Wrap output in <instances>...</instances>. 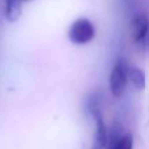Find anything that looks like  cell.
I'll list each match as a JSON object with an SVG mask.
<instances>
[{
	"label": "cell",
	"instance_id": "obj_1",
	"mask_svg": "<svg viewBox=\"0 0 149 149\" xmlns=\"http://www.w3.org/2000/svg\"><path fill=\"white\" fill-rule=\"evenodd\" d=\"M95 36L94 25L88 18H79L71 25L68 37L70 41L74 45H85L89 43Z\"/></svg>",
	"mask_w": 149,
	"mask_h": 149
},
{
	"label": "cell",
	"instance_id": "obj_2",
	"mask_svg": "<svg viewBox=\"0 0 149 149\" xmlns=\"http://www.w3.org/2000/svg\"><path fill=\"white\" fill-rule=\"evenodd\" d=\"M127 81H128V65L124 62L119 60L111 70L110 79H109L111 94L115 98H119L123 95L124 90H126Z\"/></svg>",
	"mask_w": 149,
	"mask_h": 149
},
{
	"label": "cell",
	"instance_id": "obj_3",
	"mask_svg": "<svg viewBox=\"0 0 149 149\" xmlns=\"http://www.w3.org/2000/svg\"><path fill=\"white\" fill-rule=\"evenodd\" d=\"M93 118L95 120V132H94V149H102L107 144V130L103 122L102 114L100 110H93Z\"/></svg>",
	"mask_w": 149,
	"mask_h": 149
},
{
	"label": "cell",
	"instance_id": "obj_4",
	"mask_svg": "<svg viewBox=\"0 0 149 149\" xmlns=\"http://www.w3.org/2000/svg\"><path fill=\"white\" fill-rule=\"evenodd\" d=\"M132 28V37L136 42H140L143 39H145V37L148 36L149 31V20L147 16L139 15L134 18L131 24Z\"/></svg>",
	"mask_w": 149,
	"mask_h": 149
},
{
	"label": "cell",
	"instance_id": "obj_5",
	"mask_svg": "<svg viewBox=\"0 0 149 149\" xmlns=\"http://www.w3.org/2000/svg\"><path fill=\"white\" fill-rule=\"evenodd\" d=\"M128 80L137 89H144L145 88V73L140 68L128 67Z\"/></svg>",
	"mask_w": 149,
	"mask_h": 149
},
{
	"label": "cell",
	"instance_id": "obj_6",
	"mask_svg": "<svg viewBox=\"0 0 149 149\" xmlns=\"http://www.w3.org/2000/svg\"><path fill=\"white\" fill-rule=\"evenodd\" d=\"M21 3L22 0H7V7H5V17L8 21L13 22L21 15Z\"/></svg>",
	"mask_w": 149,
	"mask_h": 149
},
{
	"label": "cell",
	"instance_id": "obj_7",
	"mask_svg": "<svg viewBox=\"0 0 149 149\" xmlns=\"http://www.w3.org/2000/svg\"><path fill=\"white\" fill-rule=\"evenodd\" d=\"M134 148V140L131 135H124V136L116 137L111 143L110 149H132Z\"/></svg>",
	"mask_w": 149,
	"mask_h": 149
}]
</instances>
